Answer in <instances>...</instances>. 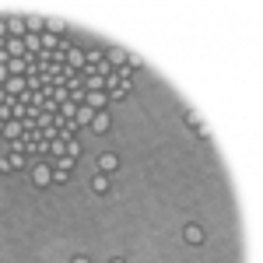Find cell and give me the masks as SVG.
<instances>
[{
  "label": "cell",
  "mask_w": 263,
  "mask_h": 263,
  "mask_svg": "<svg viewBox=\"0 0 263 263\" xmlns=\"http://www.w3.org/2000/svg\"><path fill=\"white\" fill-rule=\"evenodd\" d=\"M7 78H11V70H7V67H4V63H0V88H4V84H7Z\"/></svg>",
  "instance_id": "603a6c76"
},
{
  "label": "cell",
  "mask_w": 263,
  "mask_h": 263,
  "mask_svg": "<svg viewBox=\"0 0 263 263\" xmlns=\"http://www.w3.org/2000/svg\"><path fill=\"white\" fill-rule=\"evenodd\" d=\"M116 168H120V155H112V151H102V155H99V172L112 176Z\"/></svg>",
  "instance_id": "7a4b0ae2"
},
{
  "label": "cell",
  "mask_w": 263,
  "mask_h": 263,
  "mask_svg": "<svg viewBox=\"0 0 263 263\" xmlns=\"http://www.w3.org/2000/svg\"><path fill=\"white\" fill-rule=\"evenodd\" d=\"M32 186H39V190L53 186V165H49V162L32 165Z\"/></svg>",
  "instance_id": "6da1fadb"
},
{
  "label": "cell",
  "mask_w": 263,
  "mask_h": 263,
  "mask_svg": "<svg viewBox=\"0 0 263 263\" xmlns=\"http://www.w3.org/2000/svg\"><path fill=\"white\" fill-rule=\"evenodd\" d=\"M25 88H28L32 95H35V91H42V78H39V74H32V78H25Z\"/></svg>",
  "instance_id": "ac0fdd59"
},
{
  "label": "cell",
  "mask_w": 263,
  "mask_h": 263,
  "mask_svg": "<svg viewBox=\"0 0 263 263\" xmlns=\"http://www.w3.org/2000/svg\"><path fill=\"white\" fill-rule=\"evenodd\" d=\"M46 32H49V35H63V32H67V21L63 18H49L46 21Z\"/></svg>",
  "instance_id": "5bb4252c"
},
{
  "label": "cell",
  "mask_w": 263,
  "mask_h": 263,
  "mask_svg": "<svg viewBox=\"0 0 263 263\" xmlns=\"http://www.w3.org/2000/svg\"><path fill=\"white\" fill-rule=\"evenodd\" d=\"M7 57L11 60H25L28 53H25V39H7Z\"/></svg>",
  "instance_id": "ba28073f"
},
{
  "label": "cell",
  "mask_w": 263,
  "mask_h": 263,
  "mask_svg": "<svg viewBox=\"0 0 263 263\" xmlns=\"http://www.w3.org/2000/svg\"><path fill=\"white\" fill-rule=\"evenodd\" d=\"M105 95H109V102H123L126 95H130V88H126V84H116V88H112V91H105Z\"/></svg>",
  "instance_id": "e0dca14e"
},
{
  "label": "cell",
  "mask_w": 263,
  "mask_h": 263,
  "mask_svg": "<svg viewBox=\"0 0 263 263\" xmlns=\"http://www.w3.org/2000/svg\"><path fill=\"white\" fill-rule=\"evenodd\" d=\"M46 151H49V155H53V158H60V155H67V141H63V137H53V141H49V147H46Z\"/></svg>",
  "instance_id": "2e32d148"
},
{
  "label": "cell",
  "mask_w": 263,
  "mask_h": 263,
  "mask_svg": "<svg viewBox=\"0 0 263 263\" xmlns=\"http://www.w3.org/2000/svg\"><path fill=\"white\" fill-rule=\"evenodd\" d=\"M25 165H28V158H25L21 151H14V155H11V168L18 172V168H25Z\"/></svg>",
  "instance_id": "d6986e66"
},
{
  "label": "cell",
  "mask_w": 263,
  "mask_h": 263,
  "mask_svg": "<svg viewBox=\"0 0 263 263\" xmlns=\"http://www.w3.org/2000/svg\"><path fill=\"white\" fill-rule=\"evenodd\" d=\"M67 155H70V158H78V155H81V144H78V137H74V141H67Z\"/></svg>",
  "instance_id": "44dd1931"
},
{
  "label": "cell",
  "mask_w": 263,
  "mask_h": 263,
  "mask_svg": "<svg viewBox=\"0 0 263 263\" xmlns=\"http://www.w3.org/2000/svg\"><path fill=\"white\" fill-rule=\"evenodd\" d=\"M21 134H25V123H18V120L4 123V130H0V137H4V141H21Z\"/></svg>",
  "instance_id": "8992f818"
},
{
  "label": "cell",
  "mask_w": 263,
  "mask_h": 263,
  "mask_svg": "<svg viewBox=\"0 0 263 263\" xmlns=\"http://www.w3.org/2000/svg\"><path fill=\"white\" fill-rule=\"evenodd\" d=\"M74 162H78V158H70V155H60V158H53V168L70 176V172H74Z\"/></svg>",
  "instance_id": "7c38bea8"
},
{
  "label": "cell",
  "mask_w": 263,
  "mask_h": 263,
  "mask_svg": "<svg viewBox=\"0 0 263 263\" xmlns=\"http://www.w3.org/2000/svg\"><path fill=\"white\" fill-rule=\"evenodd\" d=\"M25 28H28V35H42V32H46V18H28Z\"/></svg>",
  "instance_id": "9a60e30c"
},
{
  "label": "cell",
  "mask_w": 263,
  "mask_h": 263,
  "mask_svg": "<svg viewBox=\"0 0 263 263\" xmlns=\"http://www.w3.org/2000/svg\"><path fill=\"white\" fill-rule=\"evenodd\" d=\"M4 91L11 95V99H21L28 88H25V78H7V84H4Z\"/></svg>",
  "instance_id": "52a82bcc"
},
{
  "label": "cell",
  "mask_w": 263,
  "mask_h": 263,
  "mask_svg": "<svg viewBox=\"0 0 263 263\" xmlns=\"http://www.w3.org/2000/svg\"><path fill=\"white\" fill-rule=\"evenodd\" d=\"M109 186H112V182H109L105 172H95V176H91V190H95V193H109Z\"/></svg>",
  "instance_id": "4fadbf2b"
},
{
  "label": "cell",
  "mask_w": 263,
  "mask_h": 263,
  "mask_svg": "<svg viewBox=\"0 0 263 263\" xmlns=\"http://www.w3.org/2000/svg\"><path fill=\"white\" fill-rule=\"evenodd\" d=\"M200 112H197V109H190V112H186V126H193V130H197V126H200Z\"/></svg>",
  "instance_id": "ffe728a7"
},
{
  "label": "cell",
  "mask_w": 263,
  "mask_h": 263,
  "mask_svg": "<svg viewBox=\"0 0 263 263\" xmlns=\"http://www.w3.org/2000/svg\"><path fill=\"white\" fill-rule=\"evenodd\" d=\"M126 60H130V53H126V49H120V46H112V49L105 53V63H109L112 70H116V67H126Z\"/></svg>",
  "instance_id": "5b68a950"
},
{
  "label": "cell",
  "mask_w": 263,
  "mask_h": 263,
  "mask_svg": "<svg viewBox=\"0 0 263 263\" xmlns=\"http://www.w3.org/2000/svg\"><path fill=\"white\" fill-rule=\"evenodd\" d=\"M11 172H14V168H11V155H4V158H0V176H11Z\"/></svg>",
  "instance_id": "7402d4cb"
},
{
  "label": "cell",
  "mask_w": 263,
  "mask_h": 263,
  "mask_svg": "<svg viewBox=\"0 0 263 263\" xmlns=\"http://www.w3.org/2000/svg\"><path fill=\"white\" fill-rule=\"evenodd\" d=\"M109 263H126V260H120V256H112V260H109Z\"/></svg>",
  "instance_id": "d4e9b609"
},
{
  "label": "cell",
  "mask_w": 263,
  "mask_h": 263,
  "mask_svg": "<svg viewBox=\"0 0 263 263\" xmlns=\"http://www.w3.org/2000/svg\"><path fill=\"white\" fill-rule=\"evenodd\" d=\"M25 53H28V57H39L42 53V35H28V32H25Z\"/></svg>",
  "instance_id": "9c48e42d"
},
{
  "label": "cell",
  "mask_w": 263,
  "mask_h": 263,
  "mask_svg": "<svg viewBox=\"0 0 263 263\" xmlns=\"http://www.w3.org/2000/svg\"><path fill=\"white\" fill-rule=\"evenodd\" d=\"M182 239H186V242H190V246H200L203 239H207V235H203V228H200V224H197V221H190V224H186V228H182Z\"/></svg>",
  "instance_id": "277c9868"
},
{
  "label": "cell",
  "mask_w": 263,
  "mask_h": 263,
  "mask_svg": "<svg viewBox=\"0 0 263 263\" xmlns=\"http://www.w3.org/2000/svg\"><path fill=\"white\" fill-rule=\"evenodd\" d=\"M109 126H112L109 112H95V120H91V130H95V134H109Z\"/></svg>",
  "instance_id": "8fae6325"
},
{
  "label": "cell",
  "mask_w": 263,
  "mask_h": 263,
  "mask_svg": "<svg viewBox=\"0 0 263 263\" xmlns=\"http://www.w3.org/2000/svg\"><path fill=\"white\" fill-rule=\"evenodd\" d=\"M70 263H91V260H88L84 253H78V256H74V260H70Z\"/></svg>",
  "instance_id": "cb8c5ba5"
},
{
  "label": "cell",
  "mask_w": 263,
  "mask_h": 263,
  "mask_svg": "<svg viewBox=\"0 0 263 263\" xmlns=\"http://www.w3.org/2000/svg\"><path fill=\"white\" fill-rule=\"evenodd\" d=\"M84 105H88V109H95V112H105L109 95H105V91H88V95H84Z\"/></svg>",
  "instance_id": "3957f363"
},
{
  "label": "cell",
  "mask_w": 263,
  "mask_h": 263,
  "mask_svg": "<svg viewBox=\"0 0 263 263\" xmlns=\"http://www.w3.org/2000/svg\"><path fill=\"white\" fill-rule=\"evenodd\" d=\"M91 120H95V109H88V105H78V116L70 123H78V126H91Z\"/></svg>",
  "instance_id": "30bf717a"
}]
</instances>
